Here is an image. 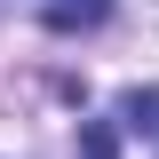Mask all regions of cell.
Masks as SVG:
<instances>
[{
  "instance_id": "1",
  "label": "cell",
  "mask_w": 159,
  "mask_h": 159,
  "mask_svg": "<svg viewBox=\"0 0 159 159\" xmlns=\"http://www.w3.org/2000/svg\"><path fill=\"white\" fill-rule=\"evenodd\" d=\"M111 16V0H40V24L48 32H96Z\"/></svg>"
},
{
  "instance_id": "2",
  "label": "cell",
  "mask_w": 159,
  "mask_h": 159,
  "mask_svg": "<svg viewBox=\"0 0 159 159\" xmlns=\"http://www.w3.org/2000/svg\"><path fill=\"white\" fill-rule=\"evenodd\" d=\"M119 111H127V127H135V135H159V88H151V96L135 88V96L119 103Z\"/></svg>"
},
{
  "instance_id": "3",
  "label": "cell",
  "mask_w": 159,
  "mask_h": 159,
  "mask_svg": "<svg viewBox=\"0 0 159 159\" xmlns=\"http://www.w3.org/2000/svg\"><path fill=\"white\" fill-rule=\"evenodd\" d=\"M88 159H111V127H103V119L88 127Z\"/></svg>"
}]
</instances>
